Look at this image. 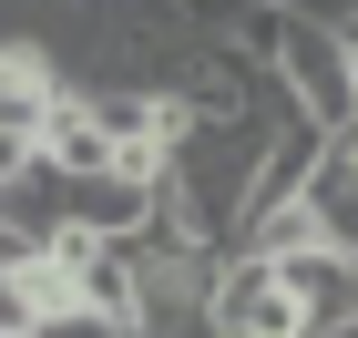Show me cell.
Here are the masks:
<instances>
[{"label":"cell","mask_w":358,"mask_h":338,"mask_svg":"<svg viewBox=\"0 0 358 338\" xmlns=\"http://www.w3.org/2000/svg\"><path fill=\"white\" fill-rule=\"evenodd\" d=\"M266 72H276V92H287V113H307L317 134L358 123L348 52H338V31H328V21H297V10H276V31H266Z\"/></svg>","instance_id":"6da1fadb"},{"label":"cell","mask_w":358,"mask_h":338,"mask_svg":"<svg viewBox=\"0 0 358 338\" xmlns=\"http://www.w3.org/2000/svg\"><path fill=\"white\" fill-rule=\"evenodd\" d=\"M205 338H317L307 308L287 297L276 267L256 256H215V287H205Z\"/></svg>","instance_id":"7a4b0ae2"},{"label":"cell","mask_w":358,"mask_h":338,"mask_svg":"<svg viewBox=\"0 0 358 338\" xmlns=\"http://www.w3.org/2000/svg\"><path fill=\"white\" fill-rule=\"evenodd\" d=\"M276 277H287V297L307 308L317 338H348V328H358V256H348V246H307V256H287Z\"/></svg>","instance_id":"3957f363"},{"label":"cell","mask_w":358,"mask_h":338,"mask_svg":"<svg viewBox=\"0 0 358 338\" xmlns=\"http://www.w3.org/2000/svg\"><path fill=\"white\" fill-rule=\"evenodd\" d=\"M307 216H317V236L328 246L358 256V123H338V134H317V164H307Z\"/></svg>","instance_id":"277c9868"},{"label":"cell","mask_w":358,"mask_h":338,"mask_svg":"<svg viewBox=\"0 0 358 338\" xmlns=\"http://www.w3.org/2000/svg\"><path fill=\"white\" fill-rule=\"evenodd\" d=\"M31 143H41V174H62V185H92V174H113V143H103V123H92L83 83L62 92L41 123H31Z\"/></svg>","instance_id":"5b68a950"},{"label":"cell","mask_w":358,"mask_h":338,"mask_svg":"<svg viewBox=\"0 0 358 338\" xmlns=\"http://www.w3.org/2000/svg\"><path fill=\"white\" fill-rule=\"evenodd\" d=\"M31 174H41V143H31V123H10V113H0V205L21 195Z\"/></svg>","instance_id":"8992f818"},{"label":"cell","mask_w":358,"mask_h":338,"mask_svg":"<svg viewBox=\"0 0 358 338\" xmlns=\"http://www.w3.org/2000/svg\"><path fill=\"white\" fill-rule=\"evenodd\" d=\"M31 338H123V328H103V318H92V308H62V318H41V328H31Z\"/></svg>","instance_id":"52a82bcc"},{"label":"cell","mask_w":358,"mask_h":338,"mask_svg":"<svg viewBox=\"0 0 358 338\" xmlns=\"http://www.w3.org/2000/svg\"><path fill=\"white\" fill-rule=\"evenodd\" d=\"M338 52H348V92H358V21H348V31H338Z\"/></svg>","instance_id":"ba28073f"}]
</instances>
